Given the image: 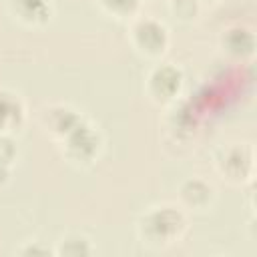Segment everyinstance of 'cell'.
Listing matches in <instances>:
<instances>
[{
    "instance_id": "1",
    "label": "cell",
    "mask_w": 257,
    "mask_h": 257,
    "mask_svg": "<svg viewBox=\"0 0 257 257\" xmlns=\"http://www.w3.org/2000/svg\"><path fill=\"white\" fill-rule=\"evenodd\" d=\"M187 229H189L187 211L171 203L153 205L137 219V237L141 245L153 251H163L173 247L185 237Z\"/></svg>"
},
{
    "instance_id": "2",
    "label": "cell",
    "mask_w": 257,
    "mask_h": 257,
    "mask_svg": "<svg viewBox=\"0 0 257 257\" xmlns=\"http://www.w3.org/2000/svg\"><path fill=\"white\" fill-rule=\"evenodd\" d=\"M56 145L66 163H70L76 169H88L100 159L104 151V135L94 122H90L84 116V120L78 122Z\"/></svg>"
},
{
    "instance_id": "3",
    "label": "cell",
    "mask_w": 257,
    "mask_h": 257,
    "mask_svg": "<svg viewBox=\"0 0 257 257\" xmlns=\"http://www.w3.org/2000/svg\"><path fill=\"white\" fill-rule=\"evenodd\" d=\"M128 44L147 60H161L171 46V32L167 24L155 16H135L128 22Z\"/></svg>"
},
{
    "instance_id": "4",
    "label": "cell",
    "mask_w": 257,
    "mask_h": 257,
    "mask_svg": "<svg viewBox=\"0 0 257 257\" xmlns=\"http://www.w3.org/2000/svg\"><path fill=\"white\" fill-rule=\"evenodd\" d=\"M215 171L219 177L233 185L243 187L255 177V153L247 143H231L223 147L215 157Z\"/></svg>"
},
{
    "instance_id": "5",
    "label": "cell",
    "mask_w": 257,
    "mask_h": 257,
    "mask_svg": "<svg viewBox=\"0 0 257 257\" xmlns=\"http://www.w3.org/2000/svg\"><path fill=\"white\" fill-rule=\"evenodd\" d=\"M185 74L175 62H157L151 66L145 78V92L151 102L159 106H169L177 102L183 94Z\"/></svg>"
},
{
    "instance_id": "6",
    "label": "cell",
    "mask_w": 257,
    "mask_h": 257,
    "mask_svg": "<svg viewBox=\"0 0 257 257\" xmlns=\"http://www.w3.org/2000/svg\"><path fill=\"white\" fill-rule=\"evenodd\" d=\"M84 120V114L64 102H52L42 106L40 114H38V122L40 128L44 131V135H48L54 143L62 141L78 122Z\"/></svg>"
},
{
    "instance_id": "7",
    "label": "cell",
    "mask_w": 257,
    "mask_h": 257,
    "mask_svg": "<svg viewBox=\"0 0 257 257\" xmlns=\"http://www.w3.org/2000/svg\"><path fill=\"white\" fill-rule=\"evenodd\" d=\"M177 197H179V207H183L185 211L205 213L215 205L217 191L203 177H187L185 181H181L177 189Z\"/></svg>"
},
{
    "instance_id": "8",
    "label": "cell",
    "mask_w": 257,
    "mask_h": 257,
    "mask_svg": "<svg viewBox=\"0 0 257 257\" xmlns=\"http://www.w3.org/2000/svg\"><path fill=\"white\" fill-rule=\"evenodd\" d=\"M219 46L221 50L233 58V60H251L255 54V32L249 26L243 24H233L229 28H225L219 36Z\"/></svg>"
},
{
    "instance_id": "9",
    "label": "cell",
    "mask_w": 257,
    "mask_h": 257,
    "mask_svg": "<svg viewBox=\"0 0 257 257\" xmlns=\"http://www.w3.org/2000/svg\"><path fill=\"white\" fill-rule=\"evenodd\" d=\"M26 124V104L18 92L0 86V135L14 137Z\"/></svg>"
},
{
    "instance_id": "10",
    "label": "cell",
    "mask_w": 257,
    "mask_h": 257,
    "mask_svg": "<svg viewBox=\"0 0 257 257\" xmlns=\"http://www.w3.org/2000/svg\"><path fill=\"white\" fill-rule=\"evenodd\" d=\"M10 16L26 28H42L52 18L50 0H6Z\"/></svg>"
},
{
    "instance_id": "11",
    "label": "cell",
    "mask_w": 257,
    "mask_h": 257,
    "mask_svg": "<svg viewBox=\"0 0 257 257\" xmlns=\"http://www.w3.org/2000/svg\"><path fill=\"white\" fill-rule=\"evenodd\" d=\"M94 253V243L88 235L70 231L62 235L54 245V255L58 257H88Z\"/></svg>"
},
{
    "instance_id": "12",
    "label": "cell",
    "mask_w": 257,
    "mask_h": 257,
    "mask_svg": "<svg viewBox=\"0 0 257 257\" xmlns=\"http://www.w3.org/2000/svg\"><path fill=\"white\" fill-rule=\"evenodd\" d=\"M165 126L169 131L171 139L181 141V139H187L195 133V118L185 114V110L179 106V100H177V102L169 104V114L165 118Z\"/></svg>"
},
{
    "instance_id": "13",
    "label": "cell",
    "mask_w": 257,
    "mask_h": 257,
    "mask_svg": "<svg viewBox=\"0 0 257 257\" xmlns=\"http://www.w3.org/2000/svg\"><path fill=\"white\" fill-rule=\"evenodd\" d=\"M100 12H104L108 18L131 22L135 16L141 14L143 0H94Z\"/></svg>"
},
{
    "instance_id": "14",
    "label": "cell",
    "mask_w": 257,
    "mask_h": 257,
    "mask_svg": "<svg viewBox=\"0 0 257 257\" xmlns=\"http://www.w3.org/2000/svg\"><path fill=\"white\" fill-rule=\"evenodd\" d=\"M16 159H18V147H16L14 137L0 135V189L10 181Z\"/></svg>"
},
{
    "instance_id": "15",
    "label": "cell",
    "mask_w": 257,
    "mask_h": 257,
    "mask_svg": "<svg viewBox=\"0 0 257 257\" xmlns=\"http://www.w3.org/2000/svg\"><path fill=\"white\" fill-rule=\"evenodd\" d=\"M167 6H169V12L183 24L195 22L201 12L199 0H167Z\"/></svg>"
},
{
    "instance_id": "16",
    "label": "cell",
    "mask_w": 257,
    "mask_h": 257,
    "mask_svg": "<svg viewBox=\"0 0 257 257\" xmlns=\"http://www.w3.org/2000/svg\"><path fill=\"white\" fill-rule=\"evenodd\" d=\"M18 255H24V257H46V255H54V249L46 247L42 241H36V239H30V241H24L18 249H16Z\"/></svg>"
},
{
    "instance_id": "17",
    "label": "cell",
    "mask_w": 257,
    "mask_h": 257,
    "mask_svg": "<svg viewBox=\"0 0 257 257\" xmlns=\"http://www.w3.org/2000/svg\"><path fill=\"white\" fill-rule=\"evenodd\" d=\"M215 2H221V0H199V4H215Z\"/></svg>"
}]
</instances>
